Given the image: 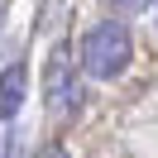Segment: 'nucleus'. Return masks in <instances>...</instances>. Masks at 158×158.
I'll list each match as a JSON object with an SVG mask.
<instances>
[{
    "mask_svg": "<svg viewBox=\"0 0 158 158\" xmlns=\"http://www.w3.org/2000/svg\"><path fill=\"white\" fill-rule=\"evenodd\" d=\"M43 101H48L53 115H77V106H81V67L67 58V48H58L48 58V72H43Z\"/></svg>",
    "mask_w": 158,
    "mask_h": 158,
    "instance_id": "obj_2",
    "label": "nucleus"
},
{
    "mask_svg": "<svg viewBox=\"0 0 158 158\" xmlns=\"http://www.w3.org/2000/svg\"><path fill=\"white\" fill-rule=\"evenodd\" d=\"M24 86H29V72L24 62H10V67L0 72V120H15L24 106Z\"/></svg>",
    "mask_w": 158,
    "mask_h": 158,
    "instance_id": "obj_3",
    "label": "nucleus"
},
{
    "mask_svg": "<svg viewBox=\"0 0 158 158\" xmlns=\"http://www.w3.org/2000/svg\"><path fill=\"white\" fill-rule=\"evenodd\" d=\"M110 5H115V10H125V15H139V10H148L153 0H110Z\"/></svg>",
    "mask_w": 158,
    "mask_h": 158,
    "instance_id": "obj_4",
    "label": "nucleus"
},
{
    "mask_svg": "<svg viewBox=\"0 0 158 158\" xmlns=\"http://www.w3.org/2000/svg\"><path fill=\"white\" fill-rule=\"evenodd\" d=\"M39 158H72V153H62V148H43Z\"/></svg>",
    "mask_w": 158,
    "mask_h": 158,
    "instance_id": "obj_5",
    "label": "nucleus"
},
{
    "mask_svg": "<svg viewBox=\"0 0 158 158\" xmlns=\"http://www.w3.org/2000/svg\"><path fill=\"white\" fill-rule=\"evenodd\" d=\"M129 62H134V39H129V24H120V19L91 24V29L81 34V43H77V67H81V77H91V81L125 77Z\"/></svg>",
    "mask_w": 158,
    "mask_h": 158,
    "instance_id": "obj_1",
    "label": "nucleus"
}]
</instances>
